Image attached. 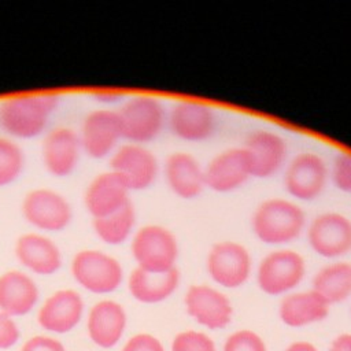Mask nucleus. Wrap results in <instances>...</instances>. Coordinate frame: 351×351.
Here are the masks:
<instances>
[{
    "label": "nucleus",
    "mask_w": 351,
    "mask_h": 351,
    "mask_svg": "<svg viewBox=\"0 0 351 351\" xmlns=\"http://www.w3.org/2000/svg\"><path fill=\"white\" fill-rule=\"evenodd\" d=\"M60 97L52 92L26 93L0 101V129L12 140L36 138L48 128Z\"/></svg>",
    "instance_id": "obj_1"
},
{
    "label": "nucleus",
    "mask_w": 351,
    "mask_h": 351,
    "mask_svg": "<svg viewBox=\"0 0 351 351\" xmlns=\"http://www.w3.org/2000/svg\"><path fill=\"white\" fill-rule=\"evenodd\" d=\"M307 217L298 202L269 197L259 203L251 217L254 236L267 245H287L306 232Z\"/></svg>",
    "instance_id": "obj_2"
},
{
    "label": "nucleus",
    "mask_w": 351,
    "mask_h": 351,
    "mask_svg": "<svg viewBox=\"0 0 351 351\" xmlns=\"http://www.w3.org/2000/svg\"><path fill=\"white\" fill-rule=\"evenodd\" d=\"M130 254L136 267L149 273H166L176 269L180 247L177 237L169 228L148 223L133 233Z\"/></svg>",
    "instance_id": "obj_3"
},
{
    "label": "nucleus",
    "mask_w": 351,
    "mask_h": 351,
    "mask_svg": "<svg viewBox=\"0 0 351 351\" xmlns=\"http://www.w3.org/2000/svg\"><path fill=\"white\" fill-rule=\"evenodd\" d=\"M70 273L78 287L93 295H110L123 282L121 262L96 248L80 250L70 262Z\"/></svg>",
    "instance_id": "obj_4"
},
{
    "label": "nucleus",
    "mask_w": 351,
    "mask_h": 351,
    "mask_svg": "<svg viewBox=\"0 0 351 351\" xmlns=\"http://www.w3.org/2000/svg\"><path fill=\"white\" fill-rule=\"evenodd\" d=\"M117 111L126 143L147 145L162 133L167 122L163 103L151 95L126 97Z\"/></svg>",
    "instance_id": "obj_5"
},
{
    "label": "nucleus",
    "mask_w": 351,
    "mask_h": 351,
    "mask_svg": "<svg viewBox=\"0 0 351 351\" xmlns=\"http://www.w3.org/2000/svg\"><path fill=\"white\" fill-rule=\"evenodd\" d=\"M306 276V261L291 248H277L266 254L256 270L258 288L269 296L293 292Z\"/></svg>",
    "instance_id": "obj_6"
},
{
    "label": "nucleus",
    "mask_w": 351,
    "mask_h": 351,
    "mask_svg": "<svg viewBox=\"0 0 351 351\" xmlns=\"http://www.w3.org/2000/svg\"><path fill=\"white\" fill-rule=\"evenodd\" d=\"M23 219L41 233H59L69 228L73 207L67 197L51 188L30 189L22 199Z\"/></svg>",
    "instance_id": "obj_7"
},
{
    "label": "nucleus",
    "mask_w": 351,
    "mask_h": 351,
    "mask_svg": "<svg viewBox=\"0 0 351 351\" xmlns=\"http://www.w3.org/2000/svg\"><path fill=\"white\" fill-rule=\"evenodd\" d=\"M330 177L326 160L317 152L296 154L284 167V188L295 202H311L322 195Z\"/></svg>",
    "instance_id": "obj_8"
},
{
    "label": "nucleus",
    "mask_w": 351,
    "mask_h": 351,
    "mask_svg": "<svg viewBox=\"0 0 351 351\" xmlns=\"http://www.w3.org/2000/svg\"><path fill=\"white\" fill-rule=\"evenodd\" d=\"M206 269L217 285L234 289L248 281L252 271V258L248 248L241 243L222 240L210 248Z\"/></svg>",
    "instance_id": "obj_9"
},
{
    "label": "nucleus",
    "mask_w": 351,
    "mask_h": 351,
    "mask_svg": "<svg viewBox=\"0 0 351 351\" xmlns=\"http://www.w3.org/2000/svg\"><path fill=\"white\" fill-rule=\"evenodd\" d=\"M310 248L326 259H337L351 251V219L337 211L317 214L306 226Z\"/></svg>",
    "instance_id": "obj_10"
},
{
    "label": "nucleus",
    "mask_w": 351,
    "mask_h": 351,
    "mask_svg": "<svg viewBox=\"0 0 351 351\" xmlns=\"http://www.w3.org/2000/svg\"><path fill=\"white\" fill-rule=\"evenodd\" d=\"M78 136L81 148L89 158H110L123 140L118 111L106 107L92 110L84 117Z\"/></svg>",
    "instance_id": "obj_11"
},
{
    "label": "nucleus",
    "mask_w": 351,
    "mask_h": 351,
    "mask_svg": "<svg viewBox=\"0 0 351 351\" xmlns=\"http://www.w3.org/2000/svg\"><path fill=\"white\" fill-rule=\"evenodd\" d=\"M84 313L82 295L77 289L62 288L48 295L38 306L36 321L49 335H66L80 325Z\"/></svg>",
    "instance_id": "obj_12"
},
{
    "label": "nucleus",
    "mask_w": 351,
    "mask_h": 351,
    "mask_svg": "<svg viewBox=\"0 0 351 351\" xmlns=\"http://www.w3.org/2000/svg\"><path fill=\"white\" fill-rule=\"evenodd\" d=\"M110 170L117 173L132 192L145 191L158 178L159 162L147 145L125 143L110 156Z\"/></svg>",
    "instance_id": "obj_13"
},
{
    "label": "nucleus",
    "mask_w": 351,
    "mask_h": 351,
    "mask_svg": "<svg viewBox=\"0 0 351 351\" xmlns=\"http://www.w3.org/2000/svg\"><path fill=\"white\" fill-rule=\"evenodd\" d=\"M186 314L199 325L219 330L226 328L233 317V306L229 298L207 284L191 285L184 296Z\"/></svg>",
    "instance_id": "obj_14"
},
{
    "label": "nucleus",
    "mask_w": 351,
    "mask_h": 351,
    "mask_svg": "<svg viewBox=\"0 0 351 351\" xmlns=\"http://www.w3.org/2000/svg\"><path fill=\"white\" fill-rule=\"evenodd\" d=\"M241 147L248 156L252 178L274 177L287 165V141L273 130H254L247 136Z\"/></svg>",
    "instance_id": "obj_15"
},
{
    "label": "nucleus",
    "mask_w": 351,
    "mask_h": 351,
    "mask_svg": "<svg viewBox=\"0 0 351 351\" xmlns=\"http://www.w3.org/2000/svg\"><path fill=\"white\" fill-rule=\"evenodd\" d=\"M14 255L18 263L34 276H53L63 265V255L59 245L48 234L41 232L21 234L14 244Z\"/></svg>",
    "instance_id": "obj_16"
},
{
    "label": "nucleus",
    "mask_w": 351,
    "mask_h": 351,
    "mask_svg": "<svg viewBox=\"0 0 351 351\" xmlns=\"http://www.w3.org/2000/svg\"><path fill=\"white\" fill-rule=\"evenodd\" d=\"M82 148L78 132L69 126L49 129L41 144V159L45 170L56 178H64L78 166Z\"/></svg>",
    "instance_id": "obj_17"
},
{
    "label": "nucleus",
    "mask_w": 351,
    "mask_h": 351,
    "mask_svg": "<svg viewBox=\"0 0 351 351\" xmlns=\"http://www.w3.org/2000/svg\"><path fill=\"white\" fill-rule=\"evenodd\" d=\"M171 133L188 143L208 140L217 129L215 111L206 103L182 100L174 104L167 115Z\"/></svg>",
    "instance_id": "obj_18"
},
{
    "label": "nucleus",
    "mask_w": 351,
    "mask_h": 351,
    "mask_svg": "<svg viewBox=\"0 0 351 351\" xmlns=\"http://www.w3.org/2000/svg\"><path fill=\"white\" fill-rule=\"evenodd\" d=\"M250 178H252L251 166L243 147L221 151L204 166L206 188L218 193L237 191Z\"/></svg>",
    "instance_id": "obj_19"
},
{
    "label": "nucleus",
    "mask_w": 351,
    "mask_h": 351,
    "mask_svg": "<svg viewBox=\"0 0 351 351\" xmlns=\"http://www.w3.org/2000/svg\"><path fill=\"white\" fill-rule=\"evenodd\" d=\"M128 326L125 307L112 299H101L93 303L86 315V335L99 348H114Z\"/></svg>",
    "instance_id": "obj_20"
},
{
    "label": "nucleus",
    "mask_w": 351,
    "mask_h": 351,
    "mask_svg": "<svg viewBox=\"0 0 351 351\" xmlns=\"http://www.w3.org/2000/svg\"><path fill=\"white\" fill-rule=\"evenodd\" d=\"M130 189L126 182L110 169L95 176L86 185L84 206L92 219L106 217L130 203Z\"/></svg>",
    "instance_id": "obj_21"
},
{
    "label": "nucleus",
    "mask_w": 351,
    "mask_h": 351,
    "mask_svg": "<svg viewBox=\"0 0 351 351\" xmlns=\"http://www.w3.org/2000/svg\"><path fill=\"white\" fill-rule=\"evenodd\" d=\"M163 176L169 189L180 199H196L206 189L204 167L189 152H171L163 163Z\"/></svg>",
    "instance_id": "obj_22"
},
{
    "label": "nucleus",
    "mask_w": 351,
    "mask_h": 351,
    "mask_svg": "<svg viewBox=\"0 0 351 351\" xmlns=\"http://www.w3.org/2000/svg\"><path fill=\"white\" fill-rule=\"evenodd\" d=\"M40 300L36 280L25 270H7L0 274V311L11 318L30 314Z\"/></svg>",
    "instance_id": "obj_23"
},
{
    "label": "nucleus",
    "mask_w": 351,
    "mask_h": 351,
    "mask_svg": "<svg viewBox=\"0 0 351 351\" xmlns=\"http://www.w3.org/2000/svg\"><path fill=\"white\" fill-rule=\"evenodd\" d=\"M329 315V304L313 289L291 292L282 296L278 317L291 328H302L324 321Z\"/></svg>",
    "instance_id": "obj_24"
},
{
    "label": "nucleus",
    "mask_w": 351,
    "mask_h": 351,
    "mask_svg": "<svg viewBox=\"0 0 351 351\" xmlns=\"http://www.w3.org/2000/svg\"><path fill=\"white\" fill-rule=\"evenodd\" d=\"M180 280L177 267L166 273H149L136 267L128 277V291L140 303L156 304L169 299L176 292Z\"/></svg>",
    "instance_id": "obj_25"
},
{
    "label": "nucleus",
    "mask_w": 351,
    "mask_h": 351,
    "mask_svg": "<svg viewBox=\"0 0 351 351\" xmlns=\"http://www.w3.org/2000/svg\"><path fill=\"white\" fill-rule=\"evenodd\" d=\"M311 284V289L329 306L344 302L351 296V263L337 261L321 267Z\"/></svg>",
    "instance_id": "obj_26"
},
{
    "label": "nucleus",
    "mask_w": 351,
    "mask_h": 351,
    "mask_svg": "<svg viewBox=\"0 0 351 351\" xmlns=\"http://www.w3.org/2000/svg\"><path fill=\"white\" fill-rule=\"evenodd\" d=\"M136 210L132 202L115 213L92 219V228L100 241L107 245H121L136 232Z\"/></svg>",
    "instance_id": "obj_27"
},
{
    "label": "nucleus",
    "mask_w": 351,
    "mask_h": 351,
    "mask_svg": "<svg viewBox=\"0 0 351 351\" xmlns=\"http://www.w3.org/2000/svg\"><path fill=\"white\" fill-rule=\"evenodd\" d=\"M25 163V151L18 141L0 136V188L14 184L22 176Z\"/></svg>",
    "instance_id": "obj_28"
},
{
    "label": "nucleus",
    "mask_w": 351,
    "mask_h": 351,
    "mask_svg": "<svg viewBox=\"0 0 351 351\" xmlns=\"http://www.w3.org/2000/svg\"><path fill=\"white\" fill-rule=\"evenodd\" d=\"M171 351H217V347L207 333L188 329L174 336Z\"/></svg>",
    "instance_id": "obj_29"
},
{
    "label": "nucleus",
    "mask_w": 351,
    "mask_h": 351,
    "mask_svg": "<svg viewBox=\"0 0 351 351\" xmlns=\"http://www.w3.org/2000/svg\"><path fill=\"white\" fill-rule=\"evenodd\" d=\"M222 351H267V347L256 332L240 329L228 336Z\"/></svg>",
    "instance_id": "obj_30"
},
{
    "label": "nucleus",
    "mask_w": 351,
    "mask_h": 351,
    "mask_svg": "<svg viewBox=\"0 0 351 351\" xmlns=\"http://www.w3.org/2000/svg\"><path fill=\"white\" fill-rule=\"evenodd\" d=\"M330 178L337 189L351 193V152H341L335 158Z\"/></svg>",
    "instance_id": "obj_31"
},
{
    "label": "nucleus",
    "mask_w": 351,
    "mask_h": 351,
    "mask_svg": "<svg viewBox=\"0 0 351 351\" xmlns=\"http://www.w3.org/2000/svg\"><path fill=\"white\" fill-rule=\"evenodd\" d=\"M121 351H165V347L156 336L141 332L129 337Z\"/></svg>",
    "instance_id": "obj_32"
},
{
    "label": "nucleus",
    "mask_w": 351,
    "mask_h": 351,
    "mask_svg": "<svg viewBox=\"0 0 351 351\" xmlns=\"http://www.w3.org/2000/svg\"><path fill=\"white\" fill-rule=\"evenodd\" d=\"M21 351H67L66 346L52 335H34L25 340Z\"/></svg>",
    "instance_id": "obj_33"
},
{
    "label": "nucleus",
    "mask_w": 351,
    "mask_h": 351,
    "mask_svg": "<svg viewBox=\"0 0 351 351\" xmlns=\"http://www.w3.org/2000/svg\"><path fill=\"white\" fill-rule=\"evenodd\" d=\"M21 337L19 326L14 318L0 311V350L14 347Z\"/></svg>",
    "instance_id": "obj_34"
},
{
    "label": "nucleus",
    "mask_w": 351,
    "mask_h": 351,
    "mask_svg": "<svg viewBox=\"0 0 351 351\" xmlns=\"http://www.w3.org/2000/svg\"><path fill=\"white\" fill-rule=\"evenodd\" d=\"M93 99L97 101V103H101V104H117V103H122L126 96L125 93L119 92V90H110V89H99V90H95L92 93Z\"/></svg>",
    "instance_id": "obj_35"
},
{
    "label": "nucleus",
    "mask_w": 351,
    "mask_h": 351,
    "mask_svg": "<svg viewBox=\"0 0 351 351\" xmlns=\"http://www.w3.org/2000/svg\"><path fill=\"white\" fill-rule=\"evenodd\" d=\"M329 351H351V333H340L329 347Z\"/></svg>",
    "instance_id": "obj_36"
},
{
    "label": "nucleus",
    "mask_w": 351,
    "mask_h": 351,
    "mask_svg": "<svg viewBox=\"0 0 351 351\" xmlns=\"http://www.w3.org/2000/svg\"><path fill=\"white\" fill-rule=\"evenodd\" d=\"M285 351H319L313 343L306 341V340H298L291 343Z\"/></svg>",
    "instance_id": "obj_37"
}]
</instances>
